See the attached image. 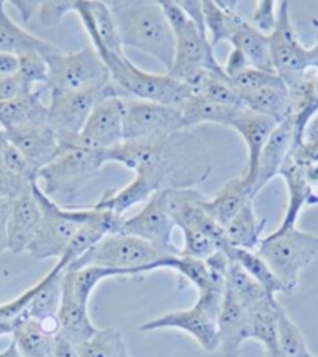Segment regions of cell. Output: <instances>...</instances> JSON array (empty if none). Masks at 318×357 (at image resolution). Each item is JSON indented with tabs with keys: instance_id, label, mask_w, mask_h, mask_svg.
Returning <instances> with one entry per match:
<instances>
[{
	"instance_id": "cell-1",
	"label": "cell",
	"mask_w": 318,
	"mask_h": 357,
	"mask_svg": "<svg viewBox=\"0 0 318 357\" xmlns=\"http://www.w3.org/2000/svg\"><path fill=\"white\" fill-rule=\"evenodd\" d=\"M105 156L106 162H119L142 176L156 192L195 189L212 172L208 145L189 130L147 141L122 142Z\"/></svg>"
},
{
	"instance_id": "cell-2",
	"label": "cell",
	"mask_w": 318,
	"mask_h": 357,
	"mask_svg": "<svg viewBox=\"0 0 318 357\" xmlns=\"http://www.w3.org/2000/svg\"><path fill=\"white\" fill-rule=\"evenodd\" d=\"M109 10L123 47L153 56L170 70L175 56V35L156 0H111Z\"/></svg>"
},
{
	"instance_id": "cell-3",
	"label": "cell",
	"mask_w": 318,
	"mask_h": 357,
	"mask_svg": "<svg viewBox=\"0 0 318 357\" xmlns=\"http://www.w3.org/2000/svg\"><path fill=\"white\" fill-rule=\"evenodd\" d=\"M58 153L38 172V184L47 197L69 200L98 176L106 156L105 151L86 147L78 141V136H58Z\"/></svg>"
},
{
	"instance_id": "cell-4",
	"label": "cell",
	"mask_w": 318,
	"mask_h": 357,
	"mask_svg": "<svg viewBox=\"0 0 318 357\" xmlns=\"http://www.w3.org/2000/svg\"><path fill=\"white\" fill-rule=\"evenodd\" d=\"M89 39L92 47L108 69L111 82L122 91V94L125 92L130 96V98L181 108L183 103L194 94L188 84L175 80L167 74L156 75L139 69L127 55H116L106 50L96 36H89Z\"/></svg>"
},
{
	"instance_id": "cell-5",
	"label": "cell",
	"mask_w": 318,
	"mask_h": 357,
	"mask_svg": "<svg viewBox=\"0 0 318 357\" xmlns=\"http://www.w3.org/2000/svg\"><path fill=\"white\" fill-rule=\"evenodd\" d=\"M159 5L175 35L174 64L167 75L194 89L206 72L223 70L208 36L189 21L176 0H159Z\"/></svg>"
},
{
	"instance_id": "cell-6",
	"label": "cell",
	"mask_w": 318,
	"mask_h": 357,
	"mask_svg": "<svg viewBox=\"0 0 318 357\" xmlns=\"http://www.w3.org/2000/svg\"><path fill=\"white\" fill-rule=\"evenodd\" d=\"M167 256L172 255L139 237L116 233L106 236L94 248H91L88 253L69 264L66 268L103 267L121 270L127 273V276H136L164 268V259Z\"/></svg>"
},
{
	"instance_id": "cell-7",
	"label": "cell",
	"mask_w": 318,
	"mask_h": 357,
	"mask_svg": "<svg viewBox=\"0 0 318 357\" xmlns=\"http://www.w3.org/2000/svg\"><path fill=\"white\" fill-rule=\"evenodd\" d=\"M256 251L282 284L284 294L290 295L300 286L303 270L318 256V236L298 227L276 229L270 236L262 237Z\"/></svg>"
},
{
	"instance_id": "cell-8",
	"label": "cell",
	"mask_w": 318,
	"mask_h": 357,
	"mask_svg": "<svg viewBox=\"0 0 318 357\" xmlns=\"http://www.w3.org/2000/svg\"><path fill=\"white\" fill-rule=\"evenodd\" d=\"M33 194L41 206V223H39L35 237L26 248L33 259L44 261L49 257L61 259L64 251L68 250L70 241L74 239L77 229L89 214L88 208H61L45 195L39 188L38 180L33 183Z\"/></svg>"
},
{
	"instance_id": "cell-9",
	"label": "cell",
	"mask_w": 318,
	"mask_h": 357,
	"mask_svg": "<svg viewBox=\"0 0 318 357\" xmlns=\"http://www.w3.org/2000/svg\"><path fill=\"white\" fill-rule=\"evenodd\" d=\"M49 68L45 91L52 94L88 91L111 83L109 72L94 47L72 54H55L45 58Z\"/></svg>"
},
{
	"instance_id": "cell-10",
	"label": "cell",
	"mask_w": 318,
	"mask_h": 357,
	"mask_svg": "<svg viewBox=\"0 0 318 357\" xmlns=\"http://www.w3.org/2000/svg\"><path fill=\"white\" fill-rule=\"evenodd\" d=\"M270 58L275 74L287 86L301 80L312 70L309 49L298 39L290 17V3H278L276 27L268 36Z\"/></svg>"
},
{
	"instance_id": "cell-11",
	"label": "cell",
	"mask_w": 318,
	"mask_h": 357,
	"mask_svg": "<svg viewBox=\"0 0 318 357\" xmlns=\"http://www.w3.org/2000/svg\"><path fill=\"white\" fill-rule=\"evenodd\" d=\"M117 94L123 96L122 91L112 82L88 91L52 94L49 96L47 103V123L58 136H78L96 105L105 97Z\"/></svg>"
},
{
	"instance_id": "cell-12",
	"label": "cell",
	"mask_w": 318,
	"mask_h": 357,
	"mask_svg": "<svg viewBox=\"0 0 318 357\" xmlns=\"http://www.w3.org/2000/svg\"><path fill=\"white\" fill-rule=\"evenodd\" d=\"M181 130L184 125L180 108L137 98L125 100L123 142L164 137Z\"/></svg>"
},
{
	"instance_id": "cell-13",
	"label": "cell",
	"mask_w": 318,
	"mask_h": 357,
	"mask_svg": "<svg viewBox=\"0 0 318 357\" xmlns=\"http://www.w3.org/2000/svg\"><path fill=\"white\" fill-rule=\"evenodd\" d=\"M175 223L169 213L167 190H159L150 197L147 204L136 215L125 219L121 234L135 236L170 255H180L181 250L174 245L172 233Z\"/></svg>"
},
{
	"instance_id": "cell-14",
	"label": "cell",
	"mask_w": 318,
	"mask_h": 357,
	"mask_svg": "<svg viewBox=\"0 0 318 357\" xmlns=\"http://www.w3.org/2000/svg\"><path fill=\"white\" fill-rule=\"evenodd\" d=\"M125 97L108 96L96 105L86 121L78 141L89 149L108 151L123 142Z\"/></svg>"
},
{
	"instance_id": "cell-15",
	"label": "cell",
	"mask_w": 318,
	"mask_h": 357,
	"mask_svg": "<svg viewBox=\"0 0 318 357\" xmlns=\"http://www.w3.org/2000/svg\"><path fill=\"white\" fill-rule=\"evenodd\" d=\"M181 329L195 339L206 353H214L218 349L217 317L209 314L195 303L190 309L175 310L149 320L139 326L141 333H150L158 329Z\"/></svg>"
},
{
	"instance_id": "cell-16",
	"label": "cell",
	"mask_w": 318,
	"mask_h": 357,
	"mask_svg": "<svg viewBox=\"0 0 318 357\" xmlns=\"http://www.w3.org/2000/svg\"><path fill=\"white\" fill-rule=\"evenodd\" d=\"M310 161L312 160H309V158L304 155L300 144L295 142L280 172V176H282V180L287 186L289 203L286 214H284V219L276 229L284 231L296 227L298 217H300L303 208L308 206V204L309 206L318 204V194L310 188L306 178V167Z\"/></svg>"
},
{
	"instance_id": "cell-17",
	"label": "cell",
	"mask_w": 318,
	"mask_h": 357,
	"mask_svg": "<svg viewBox=\"0 0 318 357\" xmlns=\"http://www.w3.org/2000/svg\"><path fill=\"white\" fill-rule=\"evenodd\" d=\"M204 197L197 189H175L167 190L169 213L175 227L183 229L200 231V233L214 239L220 250L225 247L223 228L203 209L202 202Z\"/></svg>"
},
{
	"instance_id": "cell-18",
	"label": "cell",
	"mask_w": 318,
	"mask_h": 357,
	"mask_svg": "<svg viewBox=\"0 0 318 357\" xmlns=\"http://www.w3.org/2000/svg\"><path fill=\"white\" fill-rule=\"evenodd\" d=\"M296 142V133L294 122L290 119H284L282 122L276 125L273 133L265 142L261 151L259 161H257V169L253 181V197L261 192L267 184L275 180L280 175V172L284 165V161L287 160L292 147Z\"/></svg>"
},
{
	"instance_id": "cell-19",
	"label": "cell",
	"mask_w": 318,
	"mask_h": 357,
	"mask_svg": "<svg viewBox=\"0 0 318 357\" xmlns=\"http://www.w3.org/2000/svg\"><path fill=\"white\" fill-rule=\"evenodd\" d=\"M276 125L278 122L275 119L259 114V112H255L247 108L238 109L234 114L233 121L229 123V128L237 131V133L243 139L245 145H247L248 162H247V170H245L242 175L247 178V181L251 186V190H253V181H255L257 161H259L261 151L264 149L265 142H267V139L270 137V135L273 133Z\"/></svg>"
},
{
	"instance_id": "cell-20",
	"label": "cell",
	"mask_w": 318,
	"mask_h": 357,
	"mask_svg": "<svg viewBox=\"0 0 318 357\" xmlns=\"http://www.w3.org/2000/svg\"><path fill=\"white\" fill-rule=\"evenodd\" d=\"M41 206L30 188L13 202L8 225H6V250L13 255H21L26 251L41 223Z\"/></svg>"
},
{
	"instance_id": "cell-21",
	"label": "cell",
	"mask_w": 318,
	"mask_h": 357,
	"mask_svg": "<svg viewBox=\"0 0 318 357\" xmlns=\"http://www.w3.org/2000/svg\"><path fill=\"white\" fill-rule=\"evenodd\" d=\"M88 209V217L78 227L74 239L70 241L68 250L61 256V259H58L64 262L66 267L88 253L91 248H94L106 236L121 233L122 223L125 220L122 215L109 213V211L92 209L91 206Z\"/></svg>"
},
{
	"instance_id": "cell-22",
	"label": "cell",
	"mask_w": 318,
	"mask_h": 357,
	"mask_svg": "<svg viewBox=\"0 0 318 357\" xmlns=\"http://www.w3.org/2000/svg\"><path fill=\"white\" fill-rule=\"evenodd\" d=\"M6 136L36 172L45 167L58 153L59 139L49 123L10 131Z\"/></svg>"
},
{
	"instance_id": "cell-23",
	"label": "cell",
	"mask_w": 318,
	"mask_h": 357,
	"mask_svg": "<svg viewBox=\"0 0 318 357\" xmlns=\"http://www.w3.org/2000/svg\"><path fill=\"white\" fill-rule=\"evenodd\" d=\"M218 349L225 357H238L243 342L250 340V315L228 292L217 319Z\"/></svg>"
},
{
	"instance_id": "cell-24",
	"label": "cell",
	"mask_w": 318,
	"mask_h": 357,
	"mask_svg": "<svg viewBox=\"0 0 318 357\" xmlns=\"http://www.w3.org/2000/svg\"><path fill=\"white\" fill-rule=\"evenodd\" d=\"M47 111L41 91L33 89L15 100L0 102V128L10 133L31 125L47 123Z\"/></svg>"
},
{
	"instance_id": "cell-25",
	"label": "cell",
	"mask_w": 318,
	"mask_h": 357,
	"mask_svg": "<svg viewBox=\"0 0 318 357\" xmlns=\"http://www.w3.org/2000/svg\"><path fill=\"white\" fill-rule=\"evenodd\" d=\"M250 200H255L253 190L243 175L233 178L212 197L202 202L203 209L223 228Z\"/></svg>"
},
{
	"instance_id": "cell-26",
	"label": "cell",
	"mask_w": 318,
	"mask_h": 357,
	"mask_svg": "<svg viewBox=\"0 0 318 357\" xmlns=\"http://www.w3.org/2000/svg\"><path fill=\"white\" fill-rule=\"evenodd\" d=\"M66 264L58 261L56 266L45 275L41 281L36 282V294L33 296L29 306L21 315V320H38L58 317L59 304H61L63 294V270Z\"/></svg>"
},
{
	"instance_id": "cell-27",
	"label": "cell",
	"mask_w": 318,
	"mask_h": 357,
	"mask_svg": "<svg viewBox=\"0 0 318 357\" xmlns=\"http://www.w3.org/2000/svg\"><path fill=\"white\" fill-rule=\"evenodd\" d=\"M0 52L15 56L38 52V54L47 58L58 54L59 50L49 41L31 35V33L24 30L21 25H17L6 13L3 5L2 10H0Z\"/></svg>"
},
{
	"instance_id": "cell-28",
	"label": "cell",
	"mask_w": 318,
	"mask_h": 357,
	"mask_svg": "<svg viewBox=\"0 0 318 357\" xmlns=\"http://www.w3.org/2000/svg\"><path fill=\"white\" fill-rule=\"evenodd\" d=\"M265 223H267V220L259 219L256 215L255 200H250L223 227L225 247L256 251L262 241Z\"/></svg>"
},
{
	"instance_id": "cell-29",
	"label": "cell",
	"mask_w": 318,
	"mask_h": 357,
	"mask_svg": "<svg viewBox=\"0 0 318 357\" xmlns=\"http://www.w3.org/2000/svg\"><path fill=\"white\" fill-rule=\"evenodd\" d=\"M229 44L233 45V49L242 52L250 68L265 72H275L270 58L268 36L262 35L247 19H238L233 30V35L229 38Z\"/></svg>"
},
{
	"instance_id": "cell-30",
	"label": "cell",
	"mask_w": 318,
	"mask_h": 357,
	"mask_svg": "<svg viewBox=\"0 0 318 357\" xmlns=\"http://www.w3.org/2000/svg\"><path fill=\"white\" fill-rule=\"evenodd\" d=\"M243 107L268 116L280 123L289 116V88L276 74L259 89L242 98Z\"/></svg>"
},
{
	"instance_id": "cell-31",
	"label": "cell",
	"mask_w": 318,
	"mask_h": 357,
	"mask_svg": "<svg viewBox=\"0 0 318 357\" xmlns=\"http://www.w3.org/2000/svg\"><path fill=\"white\" fill-rule=\"evenodd\" d=\"M180 109L183 114L184 130H189L200 123H217L229 127L234 114L242 108L225 107V105L209 100V98L204 96L192 94L188 100L183 103V107Z\"/></svg>"
},
{
	"instance_id": "cell-32",
	"label": "cell",
	"mask_w": 318,
	"mask_h": 357,
	"mask_svg": "<svg viewBox=\"0 0 318 357\" xmlns=\"http://www.w3.org/2000/svg\"><path fill=\"white\" fill-rule=\"evenodd\" d=\"M155 192L156 190L142 176H135V180L122 189H106L103 195L98 198V202L92 204L91 208L109 211V213L123 217V213H127L130 208L136 206L139 203L149 202Z\"/></svg>"
},
{
	"instance_id": "cell-33",
	"label": "cell",
	"mask_w": 318,
	"mask_h": 357,
	"mask_svg": "<svg viewBox=\"0 0 318 357\" xmlns=\"http://www.w3.org/2000/svg\"><path fill=\"white\" fill-rule=\"evenodd\" d=\"M278 309L280 303L271 298L247 310L250 315V339L262 343L267 357H276L278 354Z\"/></svg>"
},
{
	"instance_id": "cell-34",
	"label": "cell",
	"mask_w": 318,
	"mask_h": 357,
	"mask_svg": "<svg viewBox=\"0 0 318 357\" xmlns=\"http://www.w3.org/2000/svg\"><path fill=\"white\" fill-rule=\"evenodd\" d=\"M58 320L59 333L68 337L77 347L94 335L98 329L89 319L88 306H83V304L69 298V296H64L63 294L58 310Z\"/></svg>"
},
{
	"instance_id": "cell-35",
	"label": "cell",
	"mask_w": 318,
	"mask_h": 357,
	"mask_svg": "<svg viewBox=\"0 0 318 357\" xmlns=\"http://www.w3.org/2000/svg\"><path fill=\"white\" fill-rule=\"evenodd\" d=\"M237 2H217V0H203L204 24H206L208 39L212 47L220 43H229L233 30L238 19Z\"/></svg>"
},
{
	"instance_id": "cell-36",
	"label": "cell",
	"mask_w": 318,
	"mask_h": 357,
	"mask_svg": "<svg viewBox=\"0 0 318 357\" xmlns=\"http://www.w3.org/2000/svg\"><path fill=\"white\" fill-rule=\"evenodd\" d=\"M55 337L38 320H21L13 333V342L22 357H53Z\"/></svg>"
},
{
	"instance_id": "cell-37",
	"label": "cell",
	"mask_w": 318,
	"mask_h": 357,
	"mask_svg": "<svg viewBox=\"0 0 318 357\" xmlns=\"http://www.w3.org/2000/svg\"><path fill=\"white\" fill-rule=\"evenodd\" d=\"M227 292L247 310L255 309L264 301L276 298V296H271L265 292V289L259 282H256L241 266H237L233 261H229L227 272Z\"/></svg>"
},
{
	"instance_id": "cell-38",
	"label": "cell",
	"mask_w": 318,
	"mask_h": 357,
	"mask_svg": "<svg viewBox=\"0 0 318 357\" xmlns=\"http://www.w3.org/2000/svg\"><path fill=\"white\" fill-rule=\"evenodd\" d=\"M222 251H225V255L229 257V261L241 266L256 282H259L268 295L276 296V294H284L282 284L275 276V273L271 272L268 264L262 259L257 251L231 247H225Z\"/></svg>"
},
{
	"instance_id": "cell-39",
	"label": "cell",
	"mask_w": 318,
	"mask_h": 357,
	"mask_svg": "<svg viewBox=\"0 0 318 357\" xmlns=\"http://www.w3.org/2000/svg\"><path fill=\"white\" fill-rule=\"evenodd\" d=\"M80 357H128L123 335L116 328L97 329L82 345H78Z\"/></svg>"
},
{
	"instance_id": "cell-40",
	"label": "cell",
	"mask_w": 318,
	"mask_h": 357,
	"mask_svg": "<svg viewBox=\"0 0 318 357\" xmlns=\"http://www.w3.org/2000/svg\"><path fill=\"white\" fill-rule=\"evenodd\" d=\"M276 357H315L309 351L306 339L296 323L280 304L278 309V354Z\"/></svg>"
},
{
	"instance_id": "cell-41",
	"label": "cell",
	"mask_w": 318,
	"mask_h": 357,
	"mask_svg": "<svg viewBox=\"0 0 318 357\" xmlns=\"http://www.w3.org/2000/svg\"><path fill=\"white\" fill-rule=\"evenodd\" d=\"M164 268H172L186 278L192 286H195L198 294L204 292L209 284V272L204 261L180 255H172L164 259Z\"/></svg>"
},
{
	"instance_id": "cell-42",
	"label": "cell",
	"mask_w": 318,
	"mask_h": 357,
	"mask_svg": "<svg viewBox=\"0 0 318 357\" xmlns=\"http://www.w3.org/2000/svg\"><path fill=\"white\" fill-rule=\"evenodd\" d=\"M19 59V70L17 74L21 75L22 80L31 86V88L38 89L36 86H45L47 83V75H49V68L47 61H45V56H43L38 52H30V54H25L17 56Z\"/></svg>"
},
{
	"instance_id": "cell-43",
	"label": "cell",
	"mask_w": 318,
	"mask_h": 357,
	"mask_svg": "<svg viewBox=\"0 0 318 357\" xmlns=\"http://www.w3.org/2000/svg\"><path fill=\"white\" fill-rule=\"evenodd\" d=\"M184 234V247L181 250L183 256L194 257V259L206 261L214 253L220 250V245L211 239L209 236L200 233V231L192 229H183Z\"/></svg>"
},
{
	"instance_id": "cell-44",
	"label": "cell",
	"mask_w": 318,
	"mask_h": 357,
	"mask_svg": "<svg viewBox=\"0 0 318 357\" xmlns=\"http://www.w3.org/2000/svg\"><path fill=\"white\" fill-rule=\"evenodd\" d=\"M77 0H45L39 5L38 19L43 27H56L69 13H75Z\"/></svg>"
},
{
	"instance_id": "cell-45",
	"label": "cell",
	"mask_w": 318,
	"mask_h": 357,
	"mask_svg": "<svg viewBox=\"0 0 318 357\" xmlns=\"http://www.w3.org/2000/svg\"><path fill=\"white\" fill-rule=\"evenodd\" d=\"M273 75L275 72H265L255 68H247L242 72H238V74H236L234 77H231L229 82L233 84L234 91L237 92V96L241 97L242 100L243 97H247L248 94H251V92L259 89L261 86L267 83Z\"/></svg>"
},
{
	"instance_id": "cell-46",
	"label": "cell",
	"mask_w": 318,
	"mask_h": 357,
	"mask_svg": "<svg viewBox=\"0 0 318 357\" xmlns=\"http://www.w3.org/2000/svg\"><path fill=\"white\" fill-rule=\"evenodd\" d=\"M0 164H2L6 170H10L11 174L21 176L26 181L38 180V172L31 167L30 162L25 160L24 155L11 142L3 151Z\"/></svg>"
},
{
	"instance_id": "cell-47",
	"label": "cell",
	"mask_w": 318,
	"mask_h": 357,
	"mask_svg": "<svg viewBox=\"0 0 318 357\" xmlns=\"http://www.w3.org/2000/svg\"><path fill=\"white\" fill-rule=\"evenodd\" d=\"M278 3L273 0H261L256 3V10L251 19V25L259 30L262 35L270 36L276 27L278 21Z\"/></svg>"
},
{
	"instance_id": "cell-48",
	"label": "cell",
	"mask_w": 318,
	"mask_h": 357,
	"mask_svg": "<svg viewBox=\"0 0 318 357\" xmlns=\"http://www.w3.org/2000/svg\"><path fill=\"white\" fill-rule=\"evenodd\" d=\"M35 181H26L21 176L11 174L0 164V198H3V200L15 202L25 190H29Z\"/></svg>"
},
{
	"instance_id": "cell-49",
	"label": "cell",
	"mask_w": 318,
	"mask_h": 357,
	"mask_svg": "<svg viewBox=\"0 0 318 357\" xmlns=\"http://www.w3.org/2000/svg\"><path fill=\"white\" fill-rule=\"evenodd\" d=\"M33 89L35 88L26 84L19 74L2 77L0 78V102L15 100V98L21 97Z\"/></svg>"
},
{
	"instance_id": "cell-50",
	"label": "cell",
	"mask_w": 318,
	"mask_h": 357,
	"mask_svg": "<svg viewBox=\"0 0 318 357\" xmlns=\"http://www.w3.org/2000/svg\"><path fill=\"white\" fill-rule=\"evenodd\" d=\"M176 2L181 6V10L186 13V16L189 17V21L194 24L204 36H208L206 24H204V13H203L202 0H176Z\"/></svg>"
},
{
	"instance_id": "cell-51",
	"label": "cell",
	"mask_w": 318,
	"mask_h": 357,
	"mask_svg": "<svg viewBox=\"0 0 318 357\" xmlns=\"http://www.w3.org/2000/svg\"><path fill=\"white\" fill-rule=\"evenodd\" d=\"M247 68H250V66H248L247 59H245V56L242 55V52H238L237 49H233L229 52V56L227 59V64H225L223 70H225V74L231 78Z\"/></svg>"
},
{
	"instance_id": "cell-52",
	"label": "cell",
	"mask_w": 318,
	"mask_h": 357,
	"mask_svg": "<svg viewBox=\"0 0 318 357\" xmlns=\"http://www.w3.org/2000/svg\"><path fill=\"white\" fill-rule=\"evenodd\" d=\"M53 357H80L78 348L68 337L58 333L55 337V347H53Z\"/></svg>"
},
{
	"instance_id": "cell-53",
	"label": "cell",
	"mask_w": 318,
	"mask_h": 357,
	"mask_svg": "<svg viewBox=\"0 0 318 357\" xmlns=\"http://www.w3.org/2000/svg\"><path fill=\"white\" fill-rule=\"evenodd\" d=\"M13 202L0 198V255L6 250V225H8Z\"/></svg>"
},
{
	"instance_id": "cell-54",
	"label": "cell",
	"mask_w": 318,
	"mask_h": 357,
	"mask_svg": "<svg viewBox=\"0 0 318 357\" xmlns=\"http://www.w3.org/2000/svg\"><path fill=\"white\" fill-rule=\"evenodd\" d=\"M19 70V59L15 55L0 52V77L15 75Z\"/></svg>"
},
{
	"instance_id": "cell-55",
	"label": "cell",
	"mask_w": 318,
	"mask_h": 357,
	"mask_svg": "<svg viewBox=\"0 0 318 357\" xmlns=\"http://www.w3.org/2000/svg\"><path fill=\"white\" fill-rule=\"evenodd\" d=\"M11 5L19 11V15H21L24 22H30L31 19L35 17V15H38L41 2H21V0H19V2H11Z\"/></svg>"
},
{
	"instance_id": "cell-56",
	"label": "cell",
	"mask_w": 318,
	"mask_h": 357,
	"mask_svg": "<svg viewBox=\"0 0 318 357\" xmlns=\"http://www.w3.org/2000/svg\"><path fill=\"white\" fill-rule=\"evenodd\" d=\"M306 178L310 188L318 189V161H310L306 167Z\"/></svg>"
},
{
	"instance_id": "cell-57",
	"label": "cell",
	"mask_w": 318,
	"mask_h": 357,
	"mask_svg": "<svg viewBox=\"0 0 318 357\" xmlns=\"http://www.w3.org/2000/svg\"><path fill=\"white\" fill-rule=\"evenodd\" d=\"M314 27H315V44L312 47H309V54H310V64H312V69H318V21L315 19L314 21Z\"/></svg>"
},
{
	"instance_id": "cell-58",
	"label": "cell",
	"mask_w": 318,
	"mask_h": 357,
	"mask_svg": "<svg viewBox=\"0 0 318 357\" xmlns=\"http://www.w3.org/2000/svg\"><path fill=\"white\" fill-rule=\"evenodd\" d=\"M17 325H19V321L0 320V337H2V335H13V333H15V329H16Z\"/></svg>"
},
{
	"instance_id": "cell-59",
	"label": "cell",
	"mask_w": 318,
	"mask_h": 357,
	"mask_svg": "<svg viewBox=\"0 0 318 357\" xmlns=\"http://www.w3.org/2000/svg\"><path fill=\"white\" fill-rule=\"evenodd\" d=\"M0 357H22V356L19 354L17 348H16V345H15V342H11L10 345H8V348H5L3 351L0 353Z\"/></svg>"
},
{
	"instance_id": "cell-60",
	"label": "cell",
	"mask_w": 318,
	"mask_h": 357,
	"mask_svg": "<svg viewBox=\"0 0 318 357\" xmlns=\"http://www.w3.org/2000/svg\"><path fill=\"white\" fill-rule=\"evenodd\" d=\"M10 145V141H8V136H6L5 131L0 128V160H2V155L3 151L6 150V147Z\"/></svg>"
},
{
	"instance_id": "cell-61",
	"label": "cell",
	"mask_w": 318,
	"mask_h": 357,
	"mask_svg": "<svg viewBox=\"0 0 318 357\" xmlns=\"http://www.w3.org/2000/svg\"><path fill=\"white\" fill-rule=\"evenodd\" d=\"M312 84H314V91L318 97V69H312Z\"/></svg>"
},
{
	"instance_id": "cell-62",
	"label": "cell",
	"mask_w": 318,
	"mask_h": 357,
	"mask_svg": "<svg viewBox=\"0 0 318 357\" xmlns=\"http://www.w3.org/2000/svg\"><path fill=\"white\" fill-rule=\"evenodd\" d=\"M3 5H5V2H2V0H0V10H2Z\"/></svg>"
},
{
	"instance_id": "cell-63",
	"label": "cell",
	"mask_w": 318,
	"mask_h": 357,
	"mask_svg": "<svg viewBox=\"0 0 318 357\" xmlns=\"http://www.w3.org/2000/svg\"><path fill=\"white\" fill-rule=\"evenodd\" d=\"M0 78H2V77H0Z\"/></svg>"
}]
</instances>
